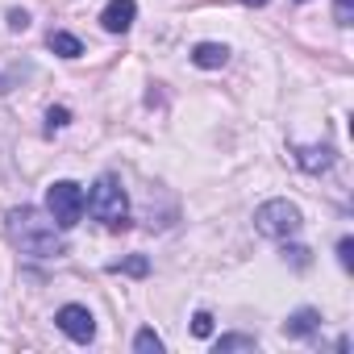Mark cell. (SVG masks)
I'll return each instance as SVG.
<instances>
[{
  "label": "cell",
  "instance_id": "6da1fadb",
  "mask_svg": "<svg viewBox=\"0 0 354 354\" xmlns=\"http://www.w3.org/2000/svg\"><path fill=\"white\" fill-rule=\"evenodd\" d=\"M9 238L30 259H59V254H67L63 230L50 221V213H42L34 205H21V209L9 213Z\"/></svg>",
  "mask_w": 354,
  "mask_h": 354
},
{
  "label": "cell",
  "instance_id": "7a4b0ae2",
  "mask_svg": "<svg viewBox=\"0 0 354 354\" xmlns=\"http://www.w3.org/2000/svg\"><path fill=\"white\" fill-rule=\"evenodd\" d=\"M84 213H92L104 230H125L129 225V196L117 175H100L84 196Z\"/></svg>",
  "mask_w": 354,
  "mask_h": 354
},
{
  "label": "cell",
  "instance_id": "3957f363",
  "mask_svg": "<svg viewBox=\"0 0 354 354\" xmlns=\"http://www.w3.org/2000/svg\"><path fill=\"white\" fill-rule=\"evenodd\" d=\"M254 230L263 238H271V242H288V238H296L304 230V217H300V209L292 201H263L254 209Z\"/></svg>",
  "mask_w": 354,
  "mask_h": 354
},
{
  "label": "cell",
  "instance_id": "277c9868",
  "mask_svg": "<svg viewBox=\"0 0 354 354\" xmlns=\"http://www.w3.org/2000/svg\"><path fill=\"white\" fill-rule=\"evenodd\" d=\"M84 196H88V192H84L75 180H59V184L46 188V213H50V221H55L63 234L80 225V217H84Z\"/></svg>",
  "mask_w": 354,
  "mask_h": 354
},
{
  "label": "cell",
  "instance_id": "5b68a950",
  "mask_svg": "<svg viewBox=\"0 0 354 354\" xmlns=\"http://www.w3.org/2000/svg\"><path fill=\"white\" fill-rule=\"evenodd\" d=\"M55 325H59L71 342H80V346H88V342L96 337V317H92L84 304H63V308L55 313Z\"/></svg>",
  "mask_w": 354,
  "mask_h": 354
},
{
  "label": "cell",
  "instance_id": "8992f818",
  "mask_svg": "<svg viewBox=\"0 0 354 354\" xmlns=\"http://www.w3.org/2000/svg\"><path fill=\"white\" fill-rule=\"evenodd\" d=\"M133 17H138V0H109L104 13H100V26L109 34H125L133 26Z\"/></svg>",
  "mask_w": 354,
  "mask_h": 354
},
{
  "label": "cell",
  "instance_id": "52a82bcc",
  "mask_svg": "<svg viewBox=\"0 0 354 354\" xmlns=\"http://www.w3.org/2000/svg\"><path fill=\"white\" fill-rule=\"evenodd\" d=\"M192 63H196L201 71H221V67L230 63V46H225V42H196V46H192Z\"/></svg>",
  "mask_w": 354,
  "mask_h": 354
},
{
  "label": "cell",
  "instance_id": "ba28073f",
  "mask_svg": "<svg viewBox=\"0 0 354 354\" xmlns=\"http://www.w3.org/2000/svg\"><path fill=\"white\" fill-rule=\"evenodd\" d=\"M321 329V313L317 308H296L288 321H283V337H308V333H317Z\"/></svg>",
  "mask_w": 354,
  "mask_h": 354
},
{
  "label": "cell",
  "instance_id": "9c48e42d",
  "mask_svg": "<svg viewBox=\"0 0 354 354\" xmlns=\"http://www.w3.org/2000/svg\"><path fill=\"white\" fill-rule=\"evenodd\" d=\"M296 162H300V171L317 175V171L333 167V150L329 146H296Z\"/></svg>",
  "mask_w": 354,
  "mask_h": 354
},
{
  "label": "cell",
  "instance_id": "30bf717a",
  "mask_svg": "<svg viewBox=\"0 0 354 354\" xmlns=\"http://www.w3.org/2000/svg\"><path fill=\"white\" fill-rule=\"evenodd\" d=\"M46 46H50L59 59H80V55H84V42H80L75 34H67V30H50Z\"/></svg>",
  "mask_w": 354,
  "mask_h": 354
},
{
  "label": "cell",
  "instance_id": "8fae6325",
  "mask_svg": "<svg viewBox=\"0 0 354 354\" xmlns=\"http://www.w3.org/2000/svg\"><path fill=\"white\" fill-rule=\"evenodd\" d=\"M217 354H234V350H259V342H254V333H225V337H217V346H213Z\"/></svg>",
  "mask_w": 354,
  "mask_h": 354
},
{
  "label": "cell",
  "instance_id": "7c38bea8",
  "mask_svg": "<svg viewBox=\"0 0 354 354\" xmlns=\"http://www.w3.org/2000/svg\"><path fill=\"white\" fill-rule=\"evenodd\" d=\"M109 271H125V275H138V279H142V275L150 271V259H146V254H129V259H121V263H113Z\"/></svg>",
  "mask_w": 354,
  "mask_h": 354
},
{
  "label": "cell",
  "instance_id": "4fadbf2b",
  "mask_svg": "<svg viewBox=\"0 0 354 354\" xmlns=\"http://www.w3.org/2000/svg\"><path fill=\"white\" fill-rule=\"evenodd\" d=\"M133 350H138V354H162V337H158L154 329H138Z\"/></svg>",
  "mask_w": 354,
  "mask_h": 354
},
{
  "label": "cell",
  "instance_id": "5bb4252c",
  "mask_svg": "<svg viewBox=\"0 0 354 354\" xmlns=\"http://www.w3.org/2000/svg\"><path fill=\"white\" fill-rule=\"evenodd\" d=\"M308 254H313V250H308V246H283V259H288V263H292V267H300V271H304V267H308V263H313V259H308Z\"/></svg>",
  "mask_w": 354,
  "mask_h": 354
},
{
  "label": "cell",
  "instance_id": "9a60e30c",
  "mask_svg": "<svg viewBox=\"0 0 354 354\" xmlns=\"http://www.w3.org/2000/svg\"><path fill=\"white\" fill-rule=\"evenodd\" d=\"M192 333H196V337H213V313L201 308V313L192 317Z\"/></svg>",
  "mask_w": 354,
  "mask_h": 354
},
{
  "label": "cell",
  "instance_id": "2e32d148",
  "mask_svg": "<svg viewBox=\"0 0 354 354\" xmlns=\"http://www.w3.org/2000/svg\"><path fill=\"white\" fill-rule=\"evenodd\" d=\"M333 21L337 26H350L354 21V0H333Z\"/></svg>",
  "mask_w": 354,
  "mask_h": 354
},
{
  "label": "cell",
  "instance_id": "e0dca14e",
  "mask_svg": "<svg viewBox=\"0 0 354 354\" xmlns=\"http://www.w3.org/2000/svg\"><path fill=\"white\" fill-rule=\"evenodd\" d=\"M67 121H71V109H63V104H59V109H50V113H46V129H50V133H55V129H63V125H67Z\"/></svg>",
  "mask_w": 354,
  "mask_h": 354
},
{
  "label": "cell",
  "instance_id": "ac0fdd59",
  "mask_svg": "<svg viewBox=\"0 0 354 354\" xmlns=\"http://www.w3.org/2000/svg\"><path fill=\"white\" fill-rule=\"evenodd\" d=\"M9 30L13 34H26L30 30V13L26 9H9Z\"/></svg>",
  "mask_w": 354,
  "mask_h": 354
},
{
  "label": "cell",
  "instance_id": "d6986e66",
  "mask_svg": "<svg viewBox=\"0 0 354 354\" xmlns=\"http://www.w3.org/2000/svg\"><path fill=\"white\" fill-rule=\"evenodd\" d=\"M337 263H342L346 271L354 267V242H350V238H342V242H337Z\"/></svg>",
  "mask_w": 354,
  "mask_h": 354
},
{
  "label": "cell",
  "instance_id": "ffe728a7",
  "mask_svg": "<svg viewBox=\"0 0 354 354\" xmlns=\"http://www.w3.org/2000/svg\"><path fill=\"white\" fill-rule=\"evenodd\" d=\"M242 5H250V9H263V5H267V0H242Z\"/></svg>",
  "mask_w": 354,
  "mask_h": 354
}]
</instances>
